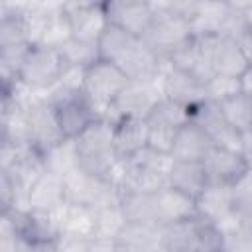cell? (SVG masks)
Segmentation results:
<instances>
[{
    "label": "cell",
    "mask_w": 252,
    "mask_h": 252,
    "mask_svg": "<svg viewBox=\"0 0 252 252\" xmlns=\"http://www.w3.org/2000/svg\"><path fill=\"white\" fill-rule=\"evenodd\" d=\"M128 83H130L128 75L120 67H116L110 61L98 59L91 67L85 69L83 93L87 94V98L93 102V106L100 114L102 110H108L114 104V100L122 94V91L128 87ZM100 118H102V114H100Z\"/></svg>",
    "instance_id": "cell-1"
},
{
    "label": "cell",
    "mask_w": 252,
    "mask_h": 252,
    "mask_svg": "<svg viewBox=\"0 0 252 252\" xmlns=\"http://www.w3.org/2000/svg\"><path fill=\"white\" fill-rule=\"evenodd\" d=\"M47 102L53 106L59 128L67 140H77L87 128H91L94 122L100 120L98 110L93 106V102L87 98V94L81 93H51V98Z\"/></svg>",
    "instance_id": "cell-2"
},
{
    "label": "cell",
    "mask_w": 252,
    "mask_h": 252,
    "mask_svg": "<svg viewBox=\"0 0 252 252\" xmlns=\"http://www.w3.org/2000/svg\"><path fill=\"white\" fill-rule=\"evenodd\" d=\"M65 69L63 55L57 47L49 45H32L22 67L20 81L30 89H51L57 85Z\"/></svg>",
    "instance_id": "cell-3"
},
{
    "label": "cell",
    "mask_w": 252,
    "mask_h": 252,
    "mask_svg": "<svg viewBox=\"0 0 252 252\" xmlns=\"http://www.w3.org/2000/svg\"><path fill=\"white\" fill-rule=\"evenodd\" d=\"M161 98H163L161 87H158L154 79L152 81H130L128 87L122 91V94L114 100V104L108 110L116 112V120L128 118V116L148 118Z\"/></svg>",
    "instance_id": "cell-4"
},
{
    "label": "cell",
    "mask_w": 252,
    "mask_h": 252,
    "mask_svg": "<svg viewBox=\"0 0 252 252\" xmlns=\"http://www.w3.org/2000/svg\"><path fill=\"white\" fill-rule=\"evenodd\" d=\"M28 130L30 146H33L41 156L67 140L59 128L55 110L47 100H37L28 108Z\"/></svg>",
    "instance_id": "cell-5"
},
{
    "label": "cell",
    "mask_w": 252,
    "mask_h": 252,
    "mask_svg": "<svg viewBox=\"0 0 252 252\" xmlns=\"http://www.w3.org/2000/svg\"><path fill=\"white\" fill-rule=\"evenodd\" d=\"M63 12L67 16L73 39L96 43L102 32L106 30V26L110 24L104 4H93V2L63 4Z\"/></svg>",
    "instance_id": "cell-6"
},
{
    "label": "cell",
    "mask_w": 252,
    "mask_h": 252,
    "mask_svg": "<svg viewBox=\"0 0 252 252\" xmlns=\"http://www.w3.org/2000/svg\"><path fill=\"white\" fill-rule=\"evenodd\" d=\"M203 165L209 177V185H222V187H232L250 169L244 154L219 146L211 148V152L203 159Z\"/></svg>",
    "instance_id": "cell-7"
},
{
    "label": "cell",
    "mask_w": 252,
    "mask_h": 252,
    "mask_svg": "<svg viewBox=\"0 0 252 252\" xmlns=\"http://www.w3.org/2000/svg\"><path fill=\"white\" fill-rule=\"evenodd\" d=\"M108 22L136 37H144L156 22L152 4L146 2H104Z\"/></svg>",
    "instance_id": "cell-8"
},
{
    "label": "cell",
    "mask_w": 252,
    "mask_h": 252,
    "mask_svg": "<svg viewBox=\"0 0 252 252\" xmlns=\"http://www.w3.org/2000/svg\"><path fill=\"white\" fill-rule=\"evenodd\" d=\"M159 79H161L163 98H167V100L179 102L189 108H195L197 104L207 100L205 85H201L191 73L175 69L171 63H169V69L159 75Z\"/></svg>",
    "instance_id": "cell-9"
},
{
    "label": "cell",
    "mask_w": 252,
    "mask_h": 252,
    "mask_svg": "<svg viewBox=\"0 0 252 252\" xmlns=\"http://www.w3.org/2000/svg\"><path fill=\"white\" fill-rule=\"evenodd\" d=\"M112 144L120 159H130L144 148H148V120L146 118H120L112 122Z\"/></svg>",
    "instance_id": "cell-10"
},
{
    "label": "cell",
    "mask_w": 252,
    "mask_h": 252,
    "mask_svg": "<svg viewBox=\"0 0 252 252\" xmlns=\"http://www.w3.org/2000/svg\"><path fill=\"white\" fill-rule=\"evenodd\" d=\"M156 201V222L158 226H167L197 215V201L183 195L173 187H165L154 195Z\"/></svg>",
    "instance_id": "cell-11"
},
{
    "label": "cell",
    "mask_w": 252,
    "mask_h": 252,
    "mask_svg": "<svg viewBox=\"0 0 252 252\" xmlns=\"http://www.w3.org/2000/svg\"><path fill=\"white\" fill-rule=\"evenodd\" d=\"M213 146L215 144L211 136L201 126H197L195 122H187L177 130L171 158L175 161H203Z\"/></svg>",
    "instance_id": "cell-12"
},
{
    "label": "cell",
    "mask_w": 252,
    "mask_h": 252,
    "mask_svg": "<svg viewBox=\"0 0 252 252\" xmlns=\"http://www.w3.org/2000/svg\"><path fill=\"white\" fill-rule=\"evenodd\" d=\"M67 203L63 177L45 171L28 191V209L55 213Z\"/></svg>",
    "instance_id": "cell-13"
},
{
    "label": "cell",
    "mask_w": 252,
    "mask_h": 252,
    "mask_svg": "<svg viewBox=\"0 0 252 252\" xmlns=\"http://www.w3.org/2000/svg\"><path fill=\"white\" fill-rule=\"evenodd\" d=\"M169 187L199 201V197L209 187V177H207L203 161H175L173 159V165L169 169Z\"/></svg>",
    "instance_id": "cell-14"
},
{
    "label": "cell",
    "mask_w": 252,
    "mask_h": 252,
    "mask_svg": "<svg viewBox=\"0 0 252 252\" xmlns=\"http://www.w3.org/2000/svg\"><path fill=\"white\" fill-rule=\"evenodd\" d=\"M61 234L94 238L96 236V211L85 205L65 203L59 211H55Z\"/></svg>",
    "instance_id": "cell-15"
},
{
    "label": "cell",
    "mask_w": 252,
    "mask_h": 252,
    "mask_svg": "<svg viewBox=\"0 0 252 252\" xmlns=\"http://www.w3.org/2000/svg\"><path fill=\"white\" fill-rule=\"evenodd\" d=\"M250 69V61L232 37L220 35L215 51V73L230 79H240Z\"/></svg>",
    "instance_id": "cell-16"
},
{
    "label": "cell",
    "mask_w": 252,
    "mask_h": 252,
    "mask_svg": "<svg viewBox=\"0 0 252 252\" xmlns=\"http://www.w3.org/2000/svg\"><path fill=\"white\" fill-rule=\"evenodd\" d=\"M138 39L140 37L128 33L126 30H122V28H118L114 24H108L106 30L102 32V35L96 41L98 57L104 59V61H110V63H118Z\"/></svg>",
    "instance_id": "cell-17"
},
{
    "label": "cell",
    "mask_w": 252,
    "mask_h": 252,
    "mask_svg": "<svg viewBox=\"0 0 252 252\" xmlns=\"http://www.w3.org/2000/svg\"><path fill=\"white\" fill-rule=\"evenodd\" d=\"M197 211H199V215H203L205 219H209L213 222H219L220 219H224L228 213L234 211L230 187L209 185L197 201Z\"/></svg>",
    "instance_id": "cell-18"
},
{
    "label": "cell",
    "mask_w": 252,
    "mask_h": 252,
    "mask_svg": "<svg viewBox=\"0 0 252 252\" xmlns=\"http://www.w3.org/2000/svg\"><path fill=\"white\" fill-rule=\"evenodd\" d=\"M224 120L242 136L252 132V96L236 93L219 102Z\"/></svg>",
    "instance_id": "cell-19"
},
{
    "label": "cell",
    "mask_w": 252,
    "mask_h": 252,
    "mask_svg": "<svg viewBox=\"0 0 252 252\" xmlns=\"http://www.w3.org/2000/svg\"><path fill=\"white\" fill-rule=\"evenodd\" d=\"M65 65H73V67H91L94 61H98V45L91 43V41H81V39H69L59 47Z\"/></svg>",
    "instance_id": "cell-20"
},
{
    "label": "cell",
    "mask_w": 252,
    "mask_h": 252,
    "mask_svg": "<svg viewBox=\"0 0 252 252\" xmlns=\"http://www.w3.org/2000/svg\"><path fill=\"white\" fill-rule=\"evenodd\" d=\"M146 120H148V148L158 152V154L171 156L177 128L167 126V124L154 120V118H146Z\"/></svg>",
    "instance_id": "cell-21"
},
{
    "label": "cell",
    "mask_w": 252,
    "mask_h": 252,
    "mask_svg": "<svg viewBox=\"0 0 252 252\" xmlns=\"http://www.w3.org/2000/svg\"><path fill=\"white\" fill-rule=\"evenodd\" d=\"M205 93L207 98L213 102H220L236 93H240V85L238 79H230V77H222V75H215L207 85H205Z\"/></svg>",
    "instance_id": "cell-22"
},
{
    "label": "cell",
    "mask_w": 252,
    "mask_h": 252,
    "mask_svg": "<svg viewBox=\"0 0 252 252\" xmlns=\"http://www.w3.org/2000/svg\"><path fill=\"white\" fill-rule=\"evenodd\" d=\"M55 252H89V238L61 234L55 244Z\"/></svg>",
    "instance_id": "cell-23"
},
{
    "label": "cell",
    "mask_w": 252,
    "mask_h": 252,
    "mask_svg": "<svg viewBox=\"0 0 252 252\" xmlns=\"http://www.w3.org/2000/svg\"><path fill=\"white\" fill-rule=\"evenodd\" d=\"M89 252H120V244L110 236H94L89 240Z\"/></svg>",
    "instance_id": "cell-24"
},
{
    "label": "cell",
    "mask_w": 252,
    "mask_h": 252,
    "mask_svg": "<svg viewBox=\"0 0 252 252\" xmlns=\"http://www.w3.org/2000/svg\"><path fill=\"white\" fill-rule=\"evenodd\" d=\"M238 85H240V93L244 94H250L252 96V67L238 79Z\"/></svg>",
    "instance_id": "cell-25"
},
{
    "label": "cell",
    "mask_w": 252,
    "mask_h": 252,
    "mask_svg": "<svg viewBox=\"0 0 252 252\" xmlns=\"http://www.w3.org/2000/svg\"><path fill=\"white\" fill-rule=\"evenodd\" d=\"M246 159H248V165H250V169H252V152L246 154Z\"/></svg>",
    "instance_id": "cell-26"
},
{
    "label": "cell",
    "mask_w": 252,
    "mask_h": 252,
    "mask_svg": "<svg viewBox=\"0 0 252 252\" xmlns=\"http://www.w3.org/2000/svg\"><path fill=\"white\" fill-rule=\"evenodd\" d=\"M246 24H248V30L252 32V16H248V18H246Z\"/></svg>",
    "instance_id": "cell-27"
}]
</instances>
